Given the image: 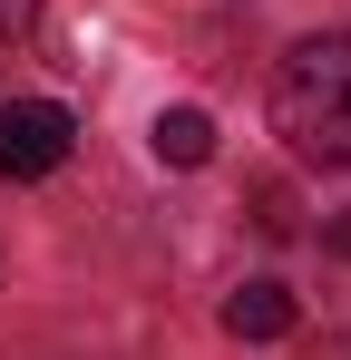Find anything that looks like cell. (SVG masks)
Segmentation results:
<instances>
[{
  "label": "cell",
  "instance_id": "6da1fadb",
  "mask_svg": "<svg viewBox=\"0 0 351 360\" xmlns=\"http://www.w3.org/2000/svg\"><path fill=\"white\" fill-rule=\"evenodd\" d=\"M273 127L292 136V156L351 166V30L292 39V59L273 68Z\"/></svg>",
  "mask_w": 351,
  "mask_h": 360
},
{
  "label": "cell",
  "instance_id": "7a4b0ae2",
  "mask_svg": "<svg viewBox=\"0 0 351 360\" xmlns=\"http://www.w3.org/2000/svg\"><path fill=\"white\" fill-rule=\"evenodd\" d=\"M68 136H78V127H68L58 98H10V108H0V176L10 185L58 176V166H68Z\"/></svg>",
  "mask_w": 351,
  "mask_h": 360
},
{
  "label": "cell",
  "instance_id": "3957f363",
  "mask_svg": "<svg viewBox=\"0 0 351 360\" xmlns=\"http://www.w3.org/2000/svg\"><path fill=\"white\" fill-rule=\"evenodd\" d=\"M225 331H234V341H283V331H292V292H283V283L225 292Z\"/></svg>",
  "mask_w": 351,
  "mask_h": 360
},
{
  "label": "cell",
  "instance_id": "277c9868",
  "mask_svg": "<svg viewBox=\"0 0 351 360\" xmlns=\"http://www.w3.org/2000/svg\"><path fill=\"white\" fill-rule=\"evenodd\" d=\"M147 146H156V166H205V156H215V117H205V108H156Z\"/></svg>",
  "mask_w": 351,
  "mask_h": 360
},
{
  "label": "cell",
  "instance_id": "5b68a950",
  "mask_svg": "<svg viewBox=\"0 0 351 360\" xmlns=\"http://www.w3.org/2000/svg\"><path fill=\"white\" fill-rule=\"evenodd\" d=\"M30 10H39V0H0V30H30Z\"/></svg>",
  "mask_w": 351,
  "mask_h": 360
},
{
  "label": "cell",
  "instance_id": "8992f818",
  "mask_svg": "<svg viewBox=\"0 0 351 360\" xmlns=\"http://www.w3.org/2000/svg\"><path fill=\"white\" fill-rule=\"evenodd\" d=\"M322 243H332V253H342V263H351V214H342V224H332V234H322Z\"/></svg>",
  "mask_w": 351,
  "mask_h": 360
}]
</instances>
